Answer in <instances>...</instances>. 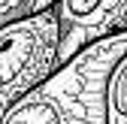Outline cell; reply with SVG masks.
<instances>
[{"mask_svg":"<svg viewBox=\"0 0 127 124\" xmlns=\"http://www.w3.org/2000/svg\"><path fill=\"white\" fill-rule=\"evenodd\" d=\"M127 52V30L94 39L33 85L0 115V124H106V82Z\"/></svg>","mask_w":127,"mask_h":124,"instance_id":"1","label":"cell"},{"mask_svg":"<svg viewBox=\"0 0 127 124\" xmlns=\"http://www.w3.org/2000/svg\"><path fill=\"white\" fill-rule=\"evenodd\" d=\"M61 24L55 6L24 12L0 27V115L58 67Z\"/></svg>","mask_w":127,"mask_h":124,"instance_id":"2","label":"cell"},{"mask_svg":"<svg viewBox=\"0 0 127 124\" xmlns=\"http://www.w3.org/2000/svg\"><path fill=\"white\" fill-rule=\"evenodd\" d=\"M52 6L61 24L58 64L94 39L127 30V0H55Z\"/></svg>","mask_w":127,"mask_h":124,"instance_id":"3","label":"cell"},{"mask_svg":"<svg viewBox=\"0 0 127 124\" xmlns=\"http://www.w3.org/2000/svg\"><path fill=\"white\" fill-rule=\"evenodd\" d=\"M106 124H127V52L109 70V82H106Z\"/></svg>","mask_w":127,"mask_h":124,"instance_id":"4","label":"cell"},{"mask_svg":"<svg viewBox=\"0 0 127 124\" xmlns=\"http://www.w3.org/2000/svg\"><path fill=\"white\" fill-rule=\"evenodd\" d=\"M27 3L30 0H0V27H3L6 21L21 18V15L27 12Z\"/></svg>","mask_w":127,"mask_h":124,"instance_id":"5","label":"cell"},{"mask_svg":"<svg viewBox=\"0 0 127 124\" xmlns=\"http://www.w3.org/2000/svg\"><path fill=\"white\" fill-rule=\"evenodd\" d=\"M55 0H30L27 3V12H33V9H42V6H52Z\"/></svg>","mask_w":127,"mask_h":124,"instance_id":"6","label":"cell"}]
</instances>
